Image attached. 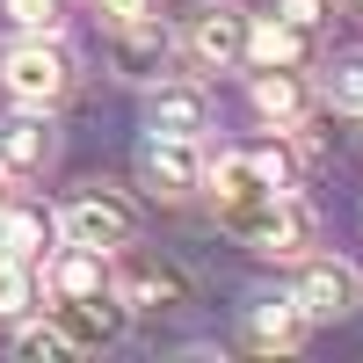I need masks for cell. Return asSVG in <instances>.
Segmentation results:
<instances>
[{
	"instance_id": "obj_1",
	"label": "cell",
	"mask_w": 363,
	"mask_h": 363,
	"mask_svg": "<svg viewBox=\"0 0 363 363\" xmlns=\"http://www.w3.org/2000/svg\"><path fill=\"white\" fill-rule=\"evenodd\" d=\"M225 225L247 240L255 255H306L313 247V211H306L298 189L255 196V203H225Z\"/></svg>"
},
{
	"instance_id": "obj_2",
	"label": "cell",
	"mask_w": 363,
	"mask_h": 363,
	"mask_svg": "<svg viewBox=\"0 0 363 363\" xmlns=\"http://www.w3.org/2000/svg\"><path fill=\"white\" fill-rule=\"evenodd\" d=\"M291 153L284 145H233V153L203 160V182L218 189V203H255V196H277L291 189Z\"/></svg>"
},
{
	"instance_id": "obj_3",
	"label": "cell",
	"mask_w": 363,
	"mask_h": 363,
	"mask_svg": "<svg viewBox=\"0 0 363 363\" xmlns=\"http://www.w3.org/2000/svg\"><path fill=\"white\" fill-rule=\"evenodd\" d=\"M58 233L73 247H102V255H124L138 240V211L116 196V189H80L66 211H58Z\"/></svg>"
},
{
	"instance_id": "obj_4",
	"label": "cell",
	"mask_w": 363,
	"mask_h": 363,
	"mask_svg": "<svg viewBox=\"0 0 363 363\" xmlns=\"http://www.w3.org/2000/svg\"><path fill=\"white\" fill-rule=\"evenodd\" d=\"M0 80H8L15 102L51 109V102L73 87V66H66V51H58V37H22L8 58H0Z\"/></svg>"
},
{
	"instance_id": "obj_5",
	"label": "cell",
	"mask_w": 363,
	"mask_h": 363,
	"mask_svg": "<svg viewBox=\"0 0 363 363\" xmlns=\"http://www.w3.org/2000/svg\"><path fill=\"white\" fill-rule=\"evenodd\" d=\"M138 174H145V189L182 203V196H196L203 189V145L196 138H174V131H153L145 138V153H138Z\"/></svg>"
},
{
	"instance_id": "obj_6",
	"label": "cell",
	"mask_w": 363,
	"mask_h": 363,
	"mask_svg": "<svg viewBox=\"0 0 363 363\" xmlns=\"http://www.w3.org/2000/svg\"><path fill=\"white\" fill-rule=\"evenodd\" d=\"M247 8H240V0H203V8L189 15V58L196 66H240V58H247Z\"/></svg>"
},
{
	"instance_id": "obj_7",
	"label": "cell",
	"mask_w": 363,
	"mask_h": 363,
	"mask_svg": "<svg viewBox=\"0 0 363 363\" xmlns=\"http://www.w3.org/2000/svg\"><path fill=\"white\" fill-rule=\"evenodd\" d=\"M298 313L306 320H349L363 306V277H356V262H335V255H320L298 269Z\"/></svg>"
},
{
	"instance_id": "obj_8",
	"label": "cell",
	"mask_w": 363,
	"mask_h": 363,
	"mask_svg": "<svg viewBox=\"0 0 363 363\" xmlns=\"http://www.w3.org/2000/svg\"><path fill=\"white\" fill-rule=\"evenodd\" d=\"M124 298H116V291H87V298H58V306H51V320L58 327H66V342L73 349H102V342H116V335H124Z\"/></svg>"
},
{
	"instance_id": "obj_9",
	"label": "cell",
	"mask_w": 363,
	"mask_h": 363,
	"mask_svg": "<svg viewBox=\"0 0 363 363\" xmlns=\"http://www.w3.org/2000/svg\"><path fill=\"white\" fill-rule=\"evenodd\" d=\"M58 153V138H51V109H15V116H0V167L8 174H44Z\"/></svg>"
},
{
	"instance_id": "obj_10",
	"label": "cell",
	"mask_w": 363,
	"mask_h": 363,
	"mask_svg": "<svg viewBox=\"0 0 363 363\" xmlns=\"http://www.w3.org/2000/svg\"><path fill=\"white\" fill-rule=\"evenodd\" d=\"M247 102H255V116L262 124H306V109H313V87H306V73L298 66H255V80H247Z\"/></svg>"
},
{
	"instance_id": "obj_11",
	"label": "cell",
	"mask_w": 363,
	"mask_h": 363,
	"mask_svg": "<svg viewBox=\"0 0 363 363\" xmlns=\"http://www.w3.org/2000/svg\"><path fill=\"white\" fill-rule=\"evenodd\" d=\"M211 124V102L196 80H153L145 87V131H174V138H196Z\"/></svg>"
},
{
	"instance_id": "obj_12",
	"label": "cell",
	"mask_w": 363,
	"mask_h": 363,
	"mask_svg": "<svg viewBox=\"0 0 363 363\" xmlns=\"http://www.w3.org/2000/svg\"><path fill=\"white\" fill-rule=\"evenodd\" d=\"M116 284V298L138 313V306H182L189 298V277H182L174 262H153V255H131L124 262V277H109Z\"/></svg>"
},
{
	"instance_id": "obj_13",
	"label": "cell",
	"mask_w": 363,
	"mask_h": 363,
	"mask_svg": "<svg viewBox=\"0 0 363 363\" xmlns=\"http://www.w3.org/2000/svg\"><path fill=\"white\" fill-rule=\"evenodd\" d=\"M109 262H116V255H102V247H73V240H66V247L44 262V284H51V298H87V291H109V277H116Z\"/></svg>"
},
{
	"instance_id": "obj_14",
	"label": "cell",
	"mask_w": 363,
	"mask_h": 363,
	"mask_svg": "<svg viewBox=\"0 0 363 363\" xmlns=\"http://www.w3.org/2000/svg\"><path fill=\"white\" fill-rule=\"evenodd\" d=\"M306 37L313 29H298L284 15H255L247 22V66H306Z\"/></svg>"
},
{
	"instance_id": "obj_15",
	"label": "cell",
	"mask_w": 363,
	"mask_h": 363,
	"mask_svg": "<svg viewBox=\"0 0 363 363\" xmlns=\"http://www.w3.org/2000/svg\"><path fill=\"white\" fill-rule=\"evenodd\" d=\"M51 218L37 203H0V255L8 262H44V247H51Z\"/></svg>"
},
{
	"instance_id": "obj_16",
	"label": "cell",
	"mask_w": 363,
	"mask_h": 363,
	"mask_svg": "<svg viewBox=\"0 0 363 363\" xmlns=\"http://www.w3.org/2000/svg\"><path fill=\"white\" fill-rule=\"evenodd\" d=\"M247 342L255 349H298V342H306V313H298V298H269V306H255L247 313Z\"/></svg>"
},
{
	"instance_id": "obj_17",
	"label": "cell",
	"mask_w": 363,
	"mask_h": 363,
	"mask_svg": "<svg viewBox=\"0 0 363 363\" xmlns=\"http://www.w3.org/2000/svg\"><path fill=\"white\" fill-rule=\"evenodd\" d=\"M160 58H167V29H160V15H145V22H124V29H116V66H124L131 80H153Z\"/></svg>"
},
{
	"instance_id": "obj_18",
	"label": "cell",
	"mask_w": 363,
	"mask_h": 363,
	"mask_svg": "<svg viewBox=\"0 0 363 363\" xmlns=\"http://www.w3.org/2000/svg\"><path fill=\"white\" fill-rule=\"evenodd\" d=\"M15 356H29V363H66V356H80L73 342H66V327H58V320H29L22 327V335H15Z\"/></svg>"
},
{
	"instance_id": "obj_19",
	"label": "cell",
	"mask_w": 363,
	"mask_h": 363,
	"mask_svg": "<svg viewBox=\"0 0 363 363\" xmlns=\"http://www.w3.org/2000/svg\"><path fill=\"white\" fill-rule=\"evenodd\" d=\"M335 109H356L363 116V51H342L335 66H327V87H320Z\"/></svg>"
},
{
	"instance_id": "obj_20",
	"label": "cell",
	"mask_w": 363,
	"mask_h": 363,
	"mask_svg": "<svg viewBox=\"0 0 363 363\" xmlns=\"http://www.w3.org/2000/svg\"><path fill=\"white\" fill-rule=\"evenodd\" d=\"M29 306H37V262L0 255V313H29Z\"/></svg>"
},
{
	"instance_id": "obj_21",
	"label": "cell",
	"mask_w": 363,
	"mask_h": 363,
	"mask_svg": "<svg viewBox=\"0 0 363 363\" xmlns=\"http://www.w3.org/2000/svg\"><path fill=\"white\" fill-rule=\"evenodd\" d=\"M8 15H15L22 37H51L58 29V0H8Z\"/></svg>"
},
{
	"instance_id": "obj_22",
	"label": "cell",
	"mask_w": 363,
	"mask_h": 363,
	"mask_svg": "<svg viewBox=\"0 0 363 363\" xmlns=\"http://www.w3.org/2000/svg\"><path fill=\"white\" fill-rule=\"evenodd\" d=\"M277 15L298 22V29H320L327 15H335V0H277Z\"/></svg>"
},
{
	"instance_id": "obj_23",
	"label": "cell",
	"mask_w": 363,
	"mask_h": 363,
	"mask_svg": "<svg viewBox=\"0 0 363 363\" xmlns=\"http://www.w3.org/2000/svg\"><path fill=\"white\" fill-rule=\"evenodd\" d=\"M102 15L124 29V22H145V15H160V0H102Z\"/></svg>"
},
{
	"instance_id": "obj_24",
	"label": "cell",
	"mask_w": 363,
	"mask_h": 363,
	"mask_svg": "<svg viewBox=\"0 0 363 363\" xmlns=\"http://www.w3.org/2000/svg\"><path fill=\"white\" fill-rule=\"evenodd\" d=\"M0 203H8V167H0Z\"/></svg>"
}]
</instances>
